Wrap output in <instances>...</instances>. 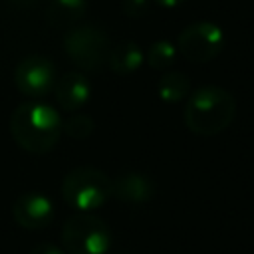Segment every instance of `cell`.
I'll list each match as a JSON object with an SVG mask.
<instances>
[{
  "instance_id": "obj_8",
  "label": "cell",
  "mask_w": 254,
  "mask_h": 254,
  "mask_svg": "<svg viewBox=\"0 0 254 254\" xmlns=\"http://www.w3.org/2000/svg\"><path fill=\"white\" fill-rule=\"evenodd\" d=\"M12 212H14L16 222L30 230L46 228L54 220V214H56L50 196L44 192H38V190L20 194L18 200L14 202Z\"/></svg>"
},
{
  "instance_id": "obj_5",
  "label": "cell",
  "mask_w": 254,
  "mask_h": 254,
  "mask_svg": "<svg viewBox=\"0 0 254 254\" xmlns=\"http://www.w3.org/2000/svg\"><path fill=\"white\" fill-rule=\"evenodd\" d=\"M64 50L67 58L83 71H99L107 64L109 36L97 26H77L65 34Z\"/></svg>"
},
{
  "instance_id": "obj_14",
  "label": "cell",
  "mask_w": 254,
  "mask_h": 254,
  "mask_svg": "<svg viewBox=\"0 0 254 254\" xmlns=\"http://www.w3.org/2000/svg\"><path fill=\"white\" fill-rule=\"evenodd\" d=\"M175 60H177V46H173L169 40H159V42H155V44L149 48V52H147V62H149V65H151L153 69H159V71L171 67V65L175 64Z\"/></svg>"
},
{
  "instance_id": "obj_1",
  "label": "cell",
  "mask_w": 254,
  "mask_h": 254,
  "mask_svg": "<svg viewBox=\"0 0 254 254\" xmlns=\"http://www.w3.org/2000/svg\"><path fill=\"white\" fill-rule=\"evenodd\" d=\"M10 131L18 147L32 155H44L60 141L62 119L52 105L44 101H26L14 109Z\"/></svg>"
},
{
  "instance_id": "obj_17",
  "label": "cell",
  "mask_w": 254,
  "mask_h": 254,
  "mask_svg": "<svg viewBox=\"0 0 254 254\" xmlns=\"http://www.w3.org/2000/svg\"><path fill=\"white\" fill-rule=\"evenodd\" d=\"M30 254H65L60 246H56V244H50V242H44V244H40V246H36Z\"/></svg>"
},
{
  "instance_id": "obj_13",
  "label": "cell",
  "mask_w": 254,
  "mask_h": 254,
  "mask_svg": "<svg viewBox=\"0 0 254 254\" xmlns=\"http://www.w3.org/2000/svg\"><path fill=\"white\" fill-rule=\"evenodd\" d=\"M190 81L181 71H165L157 81V95L167 103H179L189 97Z\"/></svg>"
},
{
  "instance_id": "obj_6",
  "label": "cell",
  "mask_w": 254,
  "mask_h": 254,
  "mask_svg": "<svg viewBox=\"0 0 254 254\" xmlns=\"http://www.w3.org/2000/svg\"><path fill=\"white\" fill-rule=\"evenodd\" d=\"M224 48V32L214 22H194L187 26L177 40V52L185 60L194 64H206L214 60Z\"/></svg>"
},
{
  "instance_id": "obj_18",
  "label": "cell",
  "mask_w": 254,
  "mask_h": 254,
  "mask_svg": "<svg viewBox=\"0 0 254 254\" xmlns=\"http://www.w3.org/2000/svg\"><path fill=\"white\" fill-rule=\"evenodd\" d=\"M157 6H161V8H167V10H171V8H177V6H181L185 0H153Z\"/></svg>"
},
{
  "instance_id": "obj_3",
  "label": "cell",
  "mask_w": 254,
  "mask_h": 254,
  "mask_svg": "<svg viewBox=\"0 0 254 254\" xmlns=\"http://www.w3.org/2000/svg\"><path fill=\"white\" fill-rule=\"evenodd\" d=\"M62 196L79 212H89L103 206L113 196V181L95 167H77L65 175Z\"/></svg>"
},
{
  "instance_id": "obj_9",
  "label": "cell",
  "mask_w": 254,
  "mask_h": 254,
  "mask_svg": "<svg viewBox=\"0 0 254 254\" xmlns=\"http://www.w3.org/2000/svg\"><path fill=\"white\" fill-rule=\"evenodd\" d=\"M52 91H54L56 103L64 111H77L87 103L91 95V85L83 73L69 71V73H64L60 79H56Z\"/></svg>"
},
{
  "instance_id": "obj_12",
  "label": "cell",
  "mask_w": 254,
  "mask_h": 254,
  "mask_svg": "<svg viewBox=\"0 0 254 254\" xmlns=\"http://www.w3.org/2000/svg\"><path fill=\"white\" fill-rule=\"evenodd\" d=\"M145 56L141 52V48L135 42H121L115 48L109 50L107 56V65L113 73L119 75H129L133 71H137L143 64Z\"/></svg>"
},
{
  "instance_id": "obj_20",
  "label": "cell",
  "mask_w": 254,
  "mask_h": 254,
  "mask_svg": "<svg viewBox=\"0 0 254 254\" xmlns=\"http://www.w3.org/2000/svg\"><path fill=\"white\" fill-rule=\"evenodd\" d=\"M123 254H125V252H123Z\"/></svg>"
},
{
  "instance_id": "obj_10",
  "label": "cell",
  "mask_w": 254,
  "mask_h": 254,
  "mask_svg": "<svg viewBox=\"0 0 254 254\" xmlns=\"http://www.w3.org/2000/svg\"><path fill=\"white\" fill-rule=\"evenodd\" d=\"M153 194H155V183L145 173L129 171L113 179V196L123 202L141 204V202L151 200Z\"/></svg>"
},
{
  "instance_id": "obj_16",
  "label": "cell",
  "mask_w": 254,
  "mask_h": 254,
  "mask_svg": "<svg viewBox=\"0 0 254 254\" xmlns=\"http://www.w3.org/2000/svg\"><path fill=\"white\" fill-rule=\"evenodd\" d=\"M149 0H121V10L129 18H139L147 12Z\"/></svg>"
},
{
  "instance_id": "obj_15",
  "label": "cell",
  "mask_w": 254,
  "mask_h": 254,
  "mask_svg": "<svg viewBox=\"0 0 254 254\" xmlns=\"http://www.w3.org/2000/svg\"><path fill=\"white\" fill-rule=\"evenodd\" d=\"M93 127H95V123H93L91 115H87V113H71V115L62 123V131H64L67 137L77 139V141L87 139V137L93 133Z\"/></svg>"
},
{
  "instance_id": "obj_11",
  "label": "cell",
  "mask_w": 254,
  "mask_h": 254,
  "mask_svg": "<svg viewBox=\"0 0 254 254\" xmlns=\"http://www.w3.org/2000/svg\"><path fill=\"white\" fill-rule=\"evenodd\" d=\"M87 10V0H50L46 22L52 28H73Z\"/></svg>"
},
{
  "instance_id": "obj_19",
  "label": "cell",
  "mask_w": 254,
  "mask_h": 254,
  "mask_svg": "<svg viewBox=\"0 0 254 254\" xmlns=\"http://www.w3.org/2000/svg\"><path fill=\"white\" fill-rule=\"evenodd\" d=\"M12 4H16V6H24V8H28V6H32V4H36V0H10Z\"/></svg>"
},
{
  "instance_id": "obj_7",
  "label": "cell",
  "mask_w": 254,
  "mask_h": 254,
  "mask_svg": "<svg viewBox=\"0 0 254 254\" xmlns=\"http://www.w3.org/2000/svg\"><path fill=\"white\" fill-rule=\"evenodd\" d=\"M16 87L28 97H44L54 89L56 67L46 56H28L24 58L14 73Z\"/></svg>"
},
{
  "instance_id": "obj_4",
  "label": "cell",
  "mask_w": 254,
  "mask_h": 254,
  "mask_svg": "<svg viewBox=\"0 0 254 254\" xmlns=\"http://www.w3.org/2000/svg\"><path fill=\"white\" fill-rule=\"evenodd\" d=\"M65 254H107L111 234L105 222L89 212H79L65 220L62 228Z\"/></svg>"
},
{
  "instance_id": "obj_2",
  "label": "cell",
  "mask_w": 254,
  "mask_h": 254,
  "mask_svg": "<svg viewBox=\"0 0 254 254\" xmlns=\"http://www.w3.org/2000/svg\"><path fill=\"white\" fill-rule=\"evenodd\" d=\"M236 101L218 85H202L192 91L185 105L187 127L200 137H212L222 133L234 119Z\"/></svg>"
}]
</instances>
